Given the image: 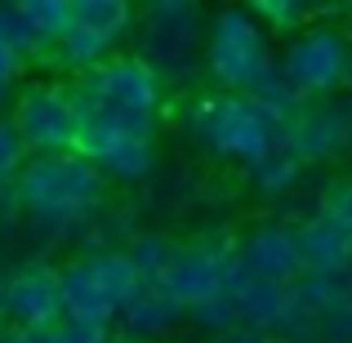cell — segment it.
<instances>
[{"instance_id":"cell-1","label":"cell","mask_w":352,"mask_h":343,"mask_svg":"<svg viewBox=\"0 0 352 343\" xmlns=\"http://www.w3.org/2000/svg\"><path fill=\"white\" fill-rule=\"evenodd\" d=\"M9 188L23 210V232L50 245H76L85 223L112 201V183L76 152L27 156Z\"/></svg>"},{"instance_id":"cell-2","label":"cell","mask_w":352,"mask_h":343,"mask_svg":"<svg viewBox=\"0 0 352 343\" xmlns=\"http://www.w3.org/2000/svg\"><path fill=\"white\" fill-rule=\"evenodd\" d=\"M201 36H206V9L192 0H152L134 9L129 54L170 89H192L201 80Z\"/></svg>"},{"instance_id":"cell-3","label":"cell","mask_w":352,"mask_h":343,"mask_svg":"<svg viewBox=\"0 0 352 343\" xmlns=\"http://www.w3.org/2000/svg\"><path fill=\"white\" fill-rule=\"evenodd\" d=\"M183 138L201 147L206 156L250 170L276 147V125L250 103L245 94H219V89H197L179 112Z\"/></svg>"},{"instance_id":"cell-4","label":"cell","mask_w":352,"mask_h":343,"mask_svg":"<svg viewBox=\"0 0 352 343\" xmlns=\"http://www.w3.org/2000/svg\"><path fill=\"white\" fill-rule=\"evenodd\" d=\"M276 67V45L254 23L250 5H223L206 14L201 36V76L219 94H250Z\"/></svg>"},{"instance_id":"cell-5","label":"cell","mask_w":352,"mask_h":343,"mask_svg":"<svg viewBox=\"0 0 352 343\" xmlns=\"http://www.w3.org/2000/svg\"><path fill=\"white\" fill-rule=\"evenodd\" d=\"M134 32V5L125 0H72V23L58 41L50 45L45 63L58 71V80H80L125 49Z\"/></svg>"},{"instance_id":"cell-6","label":"cell","mask_w":352,"mask_h":343,"mask_svg":"<svg viewBox=\"0 0 352 343\" xmlns=\"http://www.w3.org/2000/svg\"><path fill=\"white\" fill-rule=\"evenodd\" d=\"M72 89H76V98L103 107V112H116V116H138V120H170L174 116V103L165 94V85L129 49L112 54L94 71L72 80Z\"/></svg>"},{"instance_id":"cell-7","label":"cell","mask_w":352,"mask_h":343,"mask_svg":"<svg viewBox=\"0 0 352 343\" xmlns=\"http://www.w3.org/2000/svg\"><path fill=\"white\" fill-rule=\"evenodd\" d=\"M9 125L18 129L27 156H58L76 147V98L72 80H23L9 103Z\"/></svg>"},{"instance_id":"cell-8","label":"cell","mask_w":352,"mask_h":343,"mask_svg":"<svg viewBox=\"0 0 352 343\" xmlns=\"http://www.w3.org/2000/svg\"><path fill=\"white\" fill-rule=\"evenodd\" d=\"M348 67H352V54H348V45H344V36H339L335 23H312L308 32L290 36L285 49L276 54V71L285 76V85H290L303 103L344 94Z\"/></svg>"},{"instance_id":"cell-9","label":"cell","mask_w":352,"mask_h":343,"mask_svg":"<svg viewBox=\"0 0 352 343\" xmlns=\"http://www.w3.org/2000/svg\"><path fill=\"white\" fill-rule=\"evenodd\" d=\"M232 254H236V228L210 223L192 241L179 245V254H174L170 272L161 276V285L170 290V299L179 303L183 312L197 308V303H210V299H219V294H228Z\"/></svg>"},{"instance_id":"cell-10","label":"cell","mask_w":352,"mask_h":343,"mask_svg":"<svg viewBox=\"0 0 352 343\" xmlns=\"http://www.w3.org/2000/svg\"><path fill=\"white\" fill-rule=\"evenodd\" d=\"M276 147L290 152L303 170L330 165L352 152V98H317L303 103L285 125H276Z\"/></svg>"},{"instance_id":"cell-11","label":"cell","mask_w":352,"mask_h":343,"mask_svg":"<svg viewBox=\"0 0 352 343\" xmlns=\"http://www.w3.org/2000/svg\"><path fill=\"white\" fill-rule=\"evenodd\" d=\"M0 326L9 330H58V272L45 258H23L0 272Z\"/></svg>"},{"instance_id":"cell-12","label":"cell","mask_w":352,"mask_h":343,"mask_svg":"<svg viewBox=\"0 0 352 343\" xmlns=\"http://www.w3.org/2000/svg\"><path fill=\"white\" fill-rule=\"evenodd\" d=\"M232 272L241 281H272L294 285L299 281V254H294V228L285 219H263V223L236 232Z\"/></svg>"},{"instance_id":"cell-13","label":"cell","mask_w":352,"mask_h":343,"mask_svg":"<svg viewBox=\"0 0 352 343\" xmlns=\"http://www.w3.org/2000/svg\"><path fill=\"white\" fill-rule=\"evenodd\" d=\"M183 321H188V312L170 299V290L161 281H138L134 294L120 303L112 330H120L125 343H165L183 335Z\"/></svg>"},{"instance_id":"cell-14","label":"cell","mask_w":352,"mask_h":343,"mask_svg":"<svg viewBox=\"0 0 352 343\" xmlns=\"http://www.w3.org/2000/svg\"><path fill=\"white\" fill-rule=\"evenodd\" d=\"M58 272V303H63V326H94V330H112L116 326V299L98 285V276L89 272L85 254L54 263Z\"/></svg>"},{"instance_id":"cell-15","label":"cell","mask_w":352,"mask_h":343,"mask_svg":"<svg viewBox=\"0 0 352 343\" xmlns=\"http://www.w3.org/2000/svg\"><path fill=\"white\" fill-rule=\"evenodd\" d=\"M294 228V254H299V276L312 272V276H335L352 263V236L339 232L330 219L312 214L303 223H290Z\"/></svg>"},{"instance_id":"cell-16","label":"cell","mask_w":352,"mask_h":343,"mask_svg":"<svg viewBox=\"0 0 352 343\" xmlns=\"http://www.w3.org/2000/svg\"><path fill=\"white\" fill-rule=\"evenodd\" d=\"M232 308H236V326H241V330L281 335L285 321L294 317V294H290V285L245 281L241 290H232Z\"/></svg>"},{"instance_id":"cell-17","label":"cell","mask_w":352,"mask_h":343,"mask_svg":"<svg viewBox=\"0 0 352 343\" xmlns=\"http://www.w3.org/2000/svg\"><path fill=\"white\" fill-rule=\"evenodd\" d=\"M303 179H308V170H303L290 152H281V147H272L263 161H254L245 170L250 192H254L258 201H267V206H285V201L303 188Z\"/></svg>"},{"instance_id":"cell-18","label":"cell","mask_w":352,"mask_h":343,"mask_svg":"<svg viewBox=\"0 0 352 343\" xmlns=\"http://www.w3.org/2000/svg\"><path fill=\"white\" fill-rule=\"evenodd\" d=\"M179 245H183V241L170 236L165 228H138L134 236L125 241V250H120V254H125L129 272H134L138 281H161V276L170 272Z\"/></svg>"},{"instance_id":"cell-19","label":"cell","mask_w":352,"mask_h":343,"mask_svg":"<svg viewBox=\"0 0 352 343\" xmlns=\"http://www.w3.org/2000/svg\"><path fill=\"white\" fill-rule=\"evenodd\" d=\"M134 232H138V210L107 201V206L85 223V232L76 236V245H80V254H98V250H125V241L134 236Z\"/></svg>"},{"instance_id":"cell-20","label":"cell","mask_w":352,"mask_h":343,"mask_svg":"<svg viewBox=\"0 0 352 343\" xmlns=\"http://www.w3.org/2000/svg\"><path fill=\"white\" fill-rule=\"evenodd\" d=\"M250 14L272 36V45L308 32L312 23H321V5H303V0H263V5H250Z\"/></svg>"},{"instance_id":"cell-21","label":"cell","mask_w":352,"mask_h":343,"mask_svg":"<svg viewBox=\"0 0 352 343\" xmlns=\"http://www.w3.org/2000/svg\"><path fill=\"white\" fill-rule=\"evenodd\" d=\"M0 45L23 63H45V45L23 14V0H0Z\"/></svg>"},{"instance_id":"cell-22","label":"cell","mask_w":352,"mask_h":343,"mask_svg":"<svg viewBox=\"0 0 352 343\" xmlns=\"http://www.w3.org/2000/svg\"><path fill=\"white\" fill-rule=\"evenodd\" d=\"M183 330H192V339L201 343H219L228 339L236 326V308H232V294H219V299L210 303H197V308H188V321H183Z\"/></svg>"},{"instance_id":"cell-23","label":"cell","mask_w":352,"mask_h":343,"mask_svg":"<svg viewBox=\"0 0 352 343\" xmlns=\"http://www.w3.org/2000/svg\"><path fill=\"white\" fill-rule=\"evenodd\" d=\"M245 98H250V103H254V107H258V112H263L267 120H272V125H285V120H290V116H294V112L303 107V98L294 94L290 85H285V76H281L276 67L267 71V76L258 80V85L250 89Z\"/></svg>"},{"instance_id":"cell-24","label":"cell","mask_w":352,"mask_h":343,"mask_svg":"<svg viewBox=\"0 0 352 343\" xmlns=\"http://www.w3.org/2000/svg\"><path fill=\"white\" fill-rule=\"evenodd\" d=\"M23 14H27V23H32V32L41 36L45 54H50V45L58 41L72 23V0H23Z\"/></svg>"},{"instance_id":"cell-25","label":"cell","mask_w":352,"mask_h":343,"mask_svg":"<svg viewBox=\"0 0 352 343\" xmlns=\"http://www.w3.org/2000/svg\"><path fill=\"white\" fill-rule=\"evenodd\" d=\"M147 197L152 201H161V206H174V214H183V206H188L192 197H197V179H192L188 170H179V165H174V170H156L152 174V183H147Z\"/></svg>"},{"instance_id":"cell-26","label":"cell","mask_w":352,"mask_h":343,"mask_svg":"<svg viewBox=\"0 0 352 343\" xmlns=\"http://www.w3.org/2000/svg\"><path fill=\"white\" fill-rule=\"evenodd\" d=\"M317 214L330 219L339 232L352 236V179H335L326 192H321V197H317Z\"/></svg>"},{"instance_id":"cell-27","label":"cell","mask_w":352,"mask_h":343,"mask_svg":"<svg viewBox=\"0 0 352 343\" xmlns=\"http://www.w3.org/2000/svg\"><path fill=\"white\" fill-rule=\"evenodd\" d=\"M27 165V147L23 138H18V129L9 125V116H0V188H9V183L18 179V170Z\"/></svg>"},{"instance_id":"cell-28","label":"cell","mask_w":352,"mask_h":343,"mask_svg":"<svg viewBox=\"0 0 352 343\" xmlns=\"http://www.w3.org/2000/svg\"><path fill=\"white\" fill-rule=\"evenodd\" d=\"M321 326V343H352V303L339 299L335 308H326L317 317Z\"/></svg>"},{"instance_id":"cell-29","label":"cell","mask_w":352,"mask_h":343,"mask_svg":"<svg viewBox=\"0 0 352 343\" xmlns=\"http://www.w3.org/2000/svg\"><path fill=\"white\" fill-rule=\"evenodd\" d=\"M14 236H23V210L14 201V188H0V250Z\"/></svg>"},{"instance_id":"cell-30","label":"cell","mask_w":352,"mask_h":343,"mask_svg":"<svg viewBox=\"0 0 352 343\" xmlns=\"http://www.w3.org/2000/svg\"><path fill=\"white\" fill-rule=\"evenodd\" d=\"M58 343H116V330H94V326H58Z\"/></svg>"},{"instance_id":"cell-31","label":"cell","mask_w":352,"mask_h":343,"mask_svg":"<svg viewBox=\"0 0 352 343\" xmlns=\"http://www.w3.org/2000/svg\"><path fill=\"white\" fill-rule=\"evenodd\" d=\"M0 343H58L54 330H9L0 326Z\"/></svg>"},{"instance_id":"cell-32","label":"cell","mask_w":352,"mask_h":343,"mask_svg":"<svg viewBox=\"0 0 352 343\" xmlns=\"http://www.w3.org/2000/svg\"><path fill=\"white\" fill-rule=\"evenodd\" d=\"M219 343H276V335H258V330H232V335L219 339Z\"/></svg>"},{"instance_id":"cell-33","label":"cell","mask_w":352,"mask_h":343,"mask_svg":"<svg viewBox=\"0 0 352 343\" xmlns=\"http://www.w3.org/2000/svg\"><path fill=\"white\" fill-rule=\"evenodd\" d=\"M339 36H344V45H348V54H352V14L344 18V27H339Z\"/></svg>"},{"instance_id":"cell-34","label":"cell","mask_w":352,"mask_h":343,"mask_svg":"<svg viewBox=\"0 0 352 343\" xmlns=\"http://www.w3.org/2000/svg\"><path fill=\"white\" fill-rule=\"evenodd\" d=\"M344 98H352V67H348V76H344Z\"/></svg>"},{"instance_id":"cell-35","label":"cell","mask_w":352,"mask_h":343,"mask_svg":"<svg viewBox=\"0 0 352 343\" xmlns=\"http://www.w3.org/2000/svg\"><path fill=\"white\" fill-rule=\"evenodd\" d=\"M165 343H201V339H188V335H174V339H165Z\"/></svg>"}]
</instances>
